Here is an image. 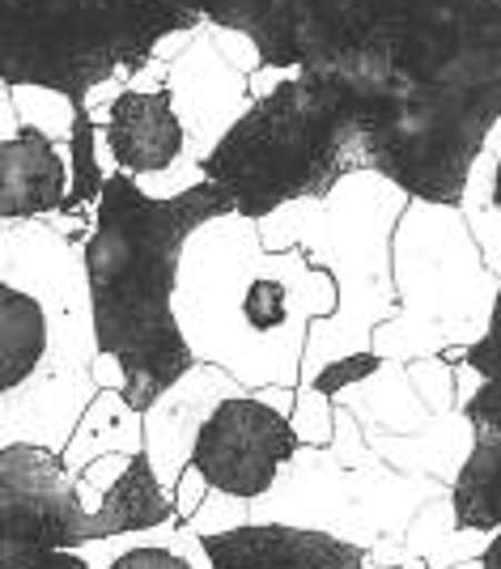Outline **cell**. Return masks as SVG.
<instances>
[{
	"label": "cell",
	"instance_id": "cell-1",
	"mask_svg": "<svg viewBox=\"0 0 501 569\" xmlns=\"http://www.w3.org/2000/svg\"><path fill=\"white\" fill-rule=\"evenodd\" d=\"M302 72L340 94L365 170L408 200L454 204L501 123V0H349L335 43Z\"/></svg>",
	"mask_w": 501,
	"mask_h": 569
},
{
	"label": "cell",
	"instance_id": "cell-2",
	"mask_svg": "<svg viewBox=\"0 0 501 569\" xmlns=\"http://www.w3.org/2000/svg\"><path fill=\"white\" fill-rule=\"evenodd\" d=\"M335 310V284L302 251H263L255 221L217 213L200 221L174 263V332L191 361L260 391L298 387L314 319Z\"/></svg>",
	"mask_w": 501,
	"mask_h": 569
},
{
	"label": "cell",
	"instance_id": "cell-3",
	"mask_svg": "<svg viewBox=\"0 0 501 569\" xmlns=\"http://www.w3.org/2000/svg\"><path fill=\"white\" fill-rule=\"evenodd\" d=\"M81 247L43 221H0V451L60 455L94 400Z\"/></svg>",
	"mask_w": 501,
	"mask_h": 569
},
{
	"label": "cell",
	"instance_id": "cell-4",
	"mask_svg": "<svg viewBox=\"0 0 501 569\" xmlns=\"http://www.w3.org/2000/svg\"><path fill=\"white\" fill-rule=\"evenodd\" d=\"M217 213H230V196L217 183L174 200H144L132 179L111 170L94 200V230L81 242L98 353L120 361L123 400L149 408L191 366L188 345L174 332V263L183 238Z\"/></svg>",
	"mask_w": 501,
	"mask_h": 569
},
{
	"label": "cell",
	"instance_id": "cell-5",
	"mask_svg": "<svg viewBox=\"0 0 501 569\" xmlns=\"http://www.w3.org/2000/svg\"><path fill=\"white\" fill-rule=\"evenodd\" d=\"M408 196L379 170H349L319 200H285L255 217L263 251H302L335 284V310L314 319L302 345L298 382H311L332 357L365 353L370 332L395 310L391 230Z\"/></svg>",
	"mask_w": 501,
	"mask_h": 569
},
{
	"label": "cell",
	"instance_id": "cell-6",
	"mask_svg": "<svg viewBox=\"0 0 501 569\" xmlns=\"http://www.w3.org/2000/svg\"><path fill=\"white\" fill-rule=\"evenodd\" d=\"M200 167L230 196L234 213L255 221L285 200L328 196L340 174L365 170V149L340 94L302 72L251 102Z\"/></svg>",
	"mask_w": 501,
	"mask_h": 569
},
{
	"label": "cell",
	"instance_id": "cell-7",
	"mask_svg": "<svg viewBox=\"0 0 501 569\" xmlns=\"http://www.w3.org/2000/svg\"><path fill=\"white\" fill-rule=\"evenodd\" d=\"M191 26L204 22L174 0H0V81L81 98Z\"/></svg>",
	"mask_w": 501,
	"mask_h": 569
},
{
	"label": "cell",
	"instance_id": "cell-8",
	"mask_svg": "<svg viewBox=\"0 0 501 569\" xmlns=\"http://www.w3.org/2000/svg\"><path fill=\"white\" fill-rule=\"evenodd\" d=\"M391 289L395 310L430 323L447 349H468L498 319V277L484 272L454 204L408 200L400 209L391 230Z\"/></svg>",
	"mask_w": 501,
	"mask_h": 569
},
{
	"label": "cell",
	"instance_id": "cell-9",
	"mask_svg": "<svg viewBox=\"0 0 501 569\" xmlns=\"http://www.w3.org/2000/svg\"><path fill=\"white\" fill-rule=\"evenodd\" d=\"M293 451H298V438L289 429L285 412H277L272 403L255 400L239 387L234 396L213 403L196 426L183 472L200 476L209 498L221 510H234L230 527H242V510L277 485Z\"/></svg>",
	"mask_w": 501,
	"mask_h": 569
},
{
	"label": "cell",
	"instance_id": "cell-10",
	"mask_svg": "<svg viewBox=\"0 0 501 569\" xmlns=\"http://www.w3.org/2000/svg\"><path fill=\"white\" fill-rule=\"evenodd\" d=\"M167 98L179 128H183V158L188 162H204L217 149V141L251 107L247 77L239 69H230L204 34H196L191 48L179 60H170Z\"/></svg>",
	"mask_w": 501,
	"mask_h": 569
},
{
	"label": "cell",
	"instance_id": "cell-11",
	"mask_svg": "<svg viewBox=\"0 0 501 569\" xmlns=\"http://www.w3.org/2000/svg\"><path fill=\"white\" fill-rule=\"evenodd\" d=\"M213 569H370L361 545L311 527L242 522L204 540Z\"/></svg>",
	"mask_w": 501,
	"mask_h": 569
},
{
	"label": "cell",
	"instance_id": "cell-12",
	"mask_svg": "<svg viewBox=\"0 0 501 569\" xmlns=\"http://www.w3.org/2000/svg\"><path fill=\"white\" fill-rule=\"evenodd\" d=\"M102 141L111 149V170H120L128 179L158 174L183 158V128L170 111L167 90L158 94L123 90L107 111Z\"/></svg>",
	"mask_w": 501,
	"mask_h": 569
},
{
	"label": "cell",
	"instance_id": "cell-13",
	"mask_svg": "<svg viewBox=\"0 0 501 569\" xmlns=\"http://www.w3.org/2000/svg\"><path fill=\"white\" fill-rule=\"evenodd\" d=\"M69 196V153L64 144L18 128L0 141V221H43Z\"/></svg>",
	"mask_w": 501,
	"mask_h": 569
},
{
	"label": "cell",
	"instance_id": "cell-14",
	"mask_svg": "<svg viewBox=\"0 0 501 569\" xmlns=\"http://www.w3.org/2000/svg\"><path fill=\"white\" fill-rule=\"evenodd\" d=\"M72 569H213L204 540L174 515L149 527L69 545Z\"/></svg>",
	"mask_w": 501,
	"mask_h": 569
},
{
	"label": "cell",
	"instance_id": "cell-15",
	"mask_svg": "<svg viewBox=\"0 0 501 569\" xmlns=\"http://www.w3.org/2000/svg\"><path fill=\"white\" fill-rule=\"evenodd\" d=\"M102 455H141V412L123 400V391H94V400L77 417L69 442L56 455V468L69 485L86 463Z\"/></svg>",
	"mask_w": 501,
	"mask_h": 569
},
{
	"label": "cell",
	"instance_id": "cell-16",
	"mask_svg": "<svg viewBox=\"0 0 501 569\" xmlns=\"http://www.w3.org/2000/svg\"><path fill=\"white\" fill-rule=\"evenodd\" d=\"M498 167H501V123L484 132L480 149L463 170V183L454 196V209L463 217L468 234L477 242L480 263L489 277L501 281V209H498Z\"/></svg>",
	"mask_w": 501,
	"mask_h": 569
},
{
	"label": "cell",
	"instance_id": "cell-17",
	"mask_svg": "<svg viewBox=\"0 0 501 569\" xmlns=\"http://www.w3.org/2000/svg\"><path fill=\"white\" fill-rule=\"evenodd\" d=\"M9 102H13V116L22 128L48 137L51 144H69L72 137V119H77V98L56 94L48 86H4Z\"/></svg>",
	"mask_w": 501,
	"mask_h": 569
},
{
	"label": "cell",
	"instance_id": "cell-18",
	"mask_svg": "<svg viewBox=\"0 0 501 569\" xmlns=\"http://www.w3.org/2000/svg\"><path fill=\"white\" fill-rule=\"evenodd\" d=\"M64 153H69V196L60 209H94L107 170L98 162V123L81 107L72 119V137L64 144Z\"/></svg>",
	"mask_w": 501,
	"mask_h": 569
},
{
	"label": "cell",
	"instance_id": "cell-19",
	"mask_svg": "<svg viewBox=\"0 0 501 569\" xmlns=\"http://www.w3.org/2000/svg\"><path fill=\"white\" fill-rule=\"evenodd\" d=\"M289 429H293L298 447H328L332 442V400L319 396L307 382H298L293 408H289Z\"/></svg>",
	"mask_w": 501,
	"mask_h": 569
},
{
	"label": "cell",
	"instance_id": "cell-20",
	"mask_svg": "<svg viewBox=\"0 0 501 569\" xmlns=\"http://www.w3.org/2000/svg\"><path fill=\"white\" fill-rule=\"evenodd\" d=\"M404 379L425 412H454L451 366H447L442 357H417V361H404Z\"/></svg>",
	"mask_w": 501,
	"mask_h": 569
},
{
	"label": "cell",
	"instance_id": "cell-21",
	"mask_svg": "<svg viewBox=\"0 0 501 569\" xmlns=\"http://www.w3.org/2000/svg\"><path fill=\"white\" fill-rule=\"evenodd\" d=\"M132 459H137V455H102V459L86 463L81 472L72 476L69 485H72V501H77V510H81V515H94L98 501L116 489V480L128 472V463H132Z\"/></svg>",
	"mask_w": 501,
	"mask_h": 569
},
{
	"label": "cell",
	"instance_id": "cell-22",
	"mask_svg": "<svg viewBox=\"0 0 501 569\" xmlns=\"http://www.w3.org/2000/svg\"><path fill=\"white\" fill-rule=\"evenodd\" d=\"M382 361L370 349L365 353H344V357H332L328 366H319L311 375V382L307 387H314L319 396H328V400H335L340 391H349V387H358L361 379H370L374 370H379Z\"/></svg>",
	"mask_w": 501,
	"mask_h": 569
},
{
	"label": "cell",
	"instance_id": "cell-23",
	"mask_svg": "<svg viewBox=\"0 0 501 569\" xmlns=\"http://www.w3.org/2000/svg\"><path fill=\"white\" fill-rule=\"evenodd\" d=\"M200 183H204V167H200V162H188V158H179L174 167L158 170V174L132 179V188L141 191L144 200H174V196L200 188Z\"/></svg>",
	"mask_w": 501,
	"mask_h": 569
},
{
	"label": "cell",
	"instance_id": "cell-24",
	"mask_svg": "<svg viewBox=\"0 0 501 569\" xmlns=\"http://www.w3.org/2000/svg\"><path fill=\"white\" fill-rule=\"evenodd\" d=\"M200 34H204V39L213 43L217 56H221V60H226L230 69H239L242 77H247V72H255L263 64V60H260V48H255V43H251V39H247L242 30H230V26L204 22V26H200Z\"/></svg>",
	"mask_w": 501,
	"mask_h": 569
},
{
	"label": "cell",
	"instance_id": "cell-25",
	"mask_svg": "<svg viewBox=\"0 0 501 569\" xmlns=\"http://www.w3.org/2000/svg\"><path fill=\"white\" fill-rule=\"evenodd\" d=\"M298 77H302V64H260L255 72H247V94H251V102H260Z\"/></svg>",
	"mask_w": 501,
	"mask_h": 569
},
{
	"label": "cell",
	"instance_id": "cell-26",
	"mask_svg": "<svg viewBox=\"0 0 501 569\" xmlns=\"http://www.w3.org/2000/svg\"><path fill=\"white\" fill-rule=\"evenodd\" d=\"M167 69L170 64L149 56L144 64H137V69L128 72V90H132V94H158V90H167Z\"/></svg>",
	"mask_w": 501,
	"mask_h": 569
},
{
	"label": "cell",
	"instance_id": "cell-27",
	"mask_svg": "<svg viewBox=\"0 0 501 569\" xmlns=\"http://www.w3.org/2000/svg\"><path fill=\"white\" fill-rule=\"evenodd\" d=\"M90 379H94V391H123V387H128L120 361H116L111 353H94V361H90Z\"/></svg>",
	"mask_w": 501,
	"mask_h": 569
},
{
	"label": "cell",
	"instance_id": "cell-28",
	"mask_svg": "<svg viewBox=\"0 0 501 569\" xmlns=\"http://www.w3.org/2000/svg\"><path fill=\"white\" fill-rule=\"evenodd\" d=\"M196 34H200V26H191V30H170V34H162V39L153 43L149 56H153V60H162V64H170V60H179V56L191 48V39H196Z\"/></svg>",
	"mask_w": 501,
	"mask_h": 569
},
{
	"label": "cell",
	"instance_id": "cell-29",
	"mask_svg": "<svg viewBox=\"0 0 501 569\" xmlns=\"http://www.w3.org/2000/svg\"><path fill=\"white\" fill-rule=\"evenodd\" d=\"M22 123L13 116V102H9V90H0V141H9L13 132H18Z\"/></svg>",
	"mask_w": 501,
	"mask_h": 569
},
{
	"label": "cell",
	"instance_id": "cell-30",
	"mask_svg": "<svg viewBox=\"0 0 501 569\" xmlns=\"http://www.w3.org/2000/svg\"><path fill=\"white\" fill-rule=\"evenodd\" d=\"M451 569H493V566H489V561H480V557H477V561H463V566H451Z\"/></svg>",
	"mask_w": 501,
	"mask_h": 569
},
{
	"label": "cell",
	"instance_id": "cell-31",
	"mask_svg": "<svg viewBox=\"0 0 501 569\" xmlns=\"http://www.w3.org/2000/svg\"><path fill=\"white\" fill-rule=\"evenodd\" d=\"M0 90H4V81H0Z\"/></svg>",
	"mask_w": 501,
	"mask_h": 569
}]
</instances>
